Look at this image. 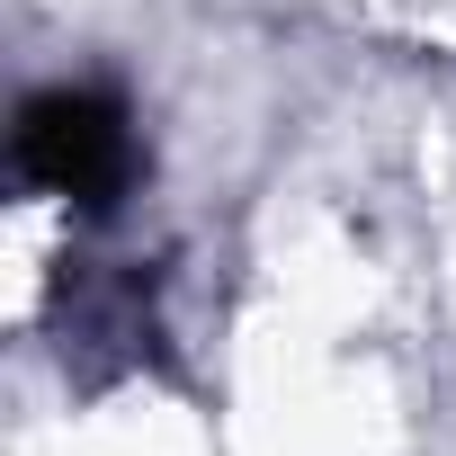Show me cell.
<instances>
[{
	"instance_id": "1",
	"label": "cell",
	"mask_w": 456,
	"mask_h": 456,
	"mask_svg": "<svg viewBox=\"0 0 456 456\" xmlns=\"http://www.w3.org/2000/svg\"><path fill=\"white\" fill-rule=\"evenodd\" d=\"M19 179L63 197L72 215H108L134 170H143V143H134V117L117 90H90V81H63V90H37L19 108Z\"/></svg>"
}]
</instances>
